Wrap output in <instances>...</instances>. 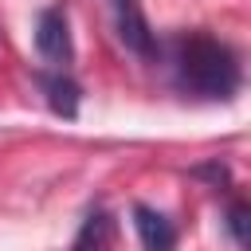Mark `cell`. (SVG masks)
Masks as SVG:
<instances>
[{
	"mask_svg": "<svg viewBox=\"0 0 251 251\" xmlns=\"http://www.w3.org/2000/svg\"><path fill=\"white\" fill-rule=\"evenodd\" d=\"M169 71H173V86L180 94L204 98V102H227V98H235V90L243 82L239 55L208 31L176 35L169 43Z\"/></svg>",
	"mask_w": 251,
	"mask_h": 251,
	"instance_id": "obj_1",
	"label": "cell"
},
{
	"mask_svg": "<svg viewBox=\"0 0 251 251\" xmlns=\"http://www.w3.org/2000/svg\"><path fill=\"white\" fill-rule=\"evenodd\" d=\"M110 243H114V216L106 208H90L75 231L71 251H110Z\"/></svg>",
	"mask_w": 251,
	"mask_h": 251,
	"instance_id": "obj_6",
	"label": "cell"
},
{
	"mask_svg": "<svg viewBox=\"0 0 251 251\" xmlns=\"http://www.w3.org/2000/svg\"><path fill=\"white\" fill-rule=\"evenodd\" d=\"M133 227H137V239L145 251H173L176 247V224L149 204H133Z\"/></svg>",
	"mask_w": 251,
	"mask_h": 251,
	"instance_id": "obj_5",
	"label": "cell"
},
{
	"mask_svg": "<svg viewBox=\"0 0 251 251\" xmlns=\"http://www.w3.org/2000/svg\"><path fill=\"white\" fill-rule=\"evenodd\" d=\"M247 220H251V208H247L243 200H231V204H227V212H224V227H227V235L235 239V247H239V251H247V247H251Z\"/></svg>",
	"mask_w": 251,
	"mask_h": 251,
	"instance_id": "obj_7",
	"label": "cell"
},
{
	"mask_svg": "<svg viewBox=\"0 0 251 251\" xmlns=\"http://www.w3.org/2000/svg\"><path fill=\"white\" fill-rule=\"evenodd\" d=\"M110 16H114V31L122 39V47L145 63H153L161 55L157 31L149 27V16L141 8V0H110Z\"/></svg>",
	"mask_w": 251,
	"mask_h": 251,
	"instance_id": "obj_2",
	"label": "cell"
},
{
	"mask_svg": "<svg viewBox=\"0 0 251 251\" xmlns=\"http://www.w3.org/2000/svg\"><path fill=\"white\" fill-rule=\"evenodd\" d=\"M192 176H200V180H212L216 188L231 180V173H227V165H220V157H216V161H204V165H196V169H192Z\"/></svg>",
	"mask_w": 251,
	"mask_h": 251,
	"instance_id": "obj_8",
	"label": "cell"
},
{
	"mask_svg": "<svg viewBox=\"0 0 251 251\" xmlns=\"http://www.w3.org/2000/svg\"><path fill=\"white\" fill-rule=\"evenodd\" d=\"M35 51L43 55V63L67 71L75 63V39H71V20L63 4H47L35 16Z\"/></svg>",
	"mask_w": 251,
	"mask_h": 251,
	"instance_id": "obj_3",
	"label": "cell"
},
{
	"mask_svg": "<svg viewBox=\"0 0 251 251\" xmlns=\"http://www.w3.org/2000/svg\"><path fill=\"white\" fill-rule=\"evenodd\" d=\"M35 82H39V90H43V98H47V106H51L55 118H67V122L78 118L82 86H78L67 71H59V67H51V71H35Z\"/></svg>",
	"mask_w": 251,
	"mask_h": 251,
	"instance_id": "obj_4",
	"label": "cell"
}]
</instances>
